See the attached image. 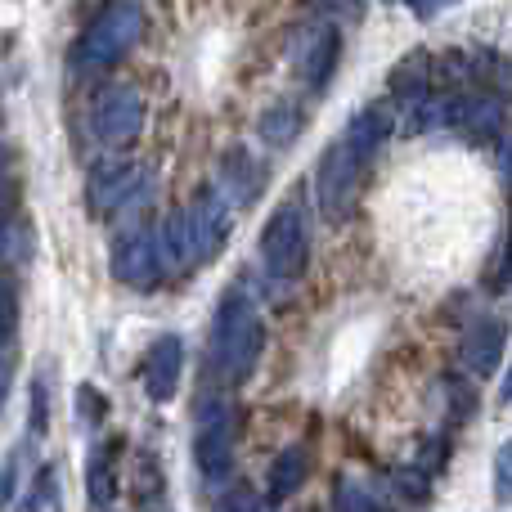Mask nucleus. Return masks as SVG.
<instances>
[{"instance_id":"nucleus-8","label":"nucleus","mask_w":512,"mask_h":512,"mask_svg":"<svg viewBox=\"0 0 512 512\" xmlns=\"http://www.w3.org/2000/svg\"><path fill=\"white\" fill-rule=\"evenodd\" d=\"M189 212V225H194V243H198V265L216 261L230 243V230H234V203L221 194V189H198L194 203L185 207Z\"/></svg>"},{"instance_id":"nucleus-17","label":"nucleus","mask_w":512,"mask_h":512,"mask_svg":"<svg viewBox=\"0 0 512 512\" xmlns=\"http://www.w3.org/2000/svg\"><path fill=\"white\" fill-rule=\"evenodd\" d=\"M86 495H90V508L108 512L117 499V445H99L86 463Z\"/></svg>"},{"instance_id":"nucleus-29","label":"nucleus","mask_w":512,"mask_h":512,"mask_svg":"<svg viewBox=\"0 0 512 512\" xmlns=\"http://www.w3.org/2000/svg\"><path fill=\"white\" fill-rule=\"evenodd\" d=\"M405 5H409V9H414V14H418V18H432V14H436V9L454 5V0H405Z\"/></svg>"},{"instance_id":"nucleus-21","label":"nucleus","mask_w":512,"mask_h":512,"mask_svg":"<svg viewBox=\"0 0 512 512\" xmlns=\"http://www.w3.org/2000/svg\"><path fill=\"white\" fill-rule=\"evenodd\" d=\"M23 512H50V508H59V468L54 463H45L41 472H36V481H32V490L23 495V504H18Z\"/></svg>"},{"instance_id":"nucleus-32","label":"nucleus","mask_w":512,"mask_h":512,"mask_svg":"<svg viewBox=\"0 0 512 512\" xmlns=\"http://www.w3.org/2000/svg\"><path fill=\"white\" fill-rule=\"evenodd\" d=\"M508 382H512V373H508ZM508 391H512V387H508Z\"/></svg>"},{"instance_id":"nucleus-12","label":"nucleus","mask_w":512,"mask_h":512,"mask_svg":"<svg viewBox=\"0 0 512 512\" xmlns=\"http://www.w3.org/2000/svg\"><path fill=\"white\" fill-rule=\"evenodd\" d=\"M504 346H508V324L495 315H481L472 319L468 328H463V342H459V360L468 373H477V378H490V373L499 369V360H504Z\"/></svg>"},{"instance_id":"nucleus-22","label":"nucleus","mask_w":512,"mask_h":512,"mask_svg":"<svg viewBox=\"0 0 512 512\" xmlns=\"http://www.w3.org/2000/svg\"><path fill=\"white\" fill-rule=\"evenodd\" d=\"M50 427V382H45V369L32 378V436H45Z\"/></svg>"},{"instance_id":"nucleus-5","label":"nucleus","mask_w":512,"mask_h":512,"mask_svg":"<svg viewBox=\"0 0 512 512\" xmlns=\"http://www.w3.org/2000/svg\"><path fill=\"white\" fill-rule=\"evenodd\" d=\"M234 441H239V418L234 405L221 396L198 405V432H194V463L207 481H225L234 472Z\"/></svg>"},{"instance_id":"nucleus-28","label":"nucleus","mask_w":512,"mask_h":512,"mask_svg":"<svg viewBox=\"0 0 512 512\" xmlns=\"http://www.w3.org/2000/svg\"><path fill=\"white\" fill-rule=\"evenodd\" d=\"M315 14H360V0H306Z\"/></svg>"},{"instance_id":"nucleus-31","label":"nucleus","mask_w":512,"mask_h":512,"mask_svg":"<svg viewBox=\"0 0 512 512\" xmlns=\"http://www.w3.org/2000/svg\"><path fill=\"white\" fill-rule=\"evenodd\" d=\"M9 382H14V364L0 355V405H5V396H9Z\"/></svg>"},{"instance_id":"nucleus-25","label":"nucleus","mask_w":512,"mask_h":512,"mask_svg":"<svg viewBox=\"0 0 512 512\" xmlns=\"http://www.w3.org/2000/svg\"><path fill=\"white\" fill-rule=\"evenodd\" d=\"M77 409H81V423H86V427L95 423L99 427V423H104V414H108V400L99 396L95 387H81L77 391Z\"/></svg>"},{"instance_id":"nucleus-16","label":"nucleus","mask_w":512,"mask_h":512,"mask_svg":"<svg viewBox=\"0 0 512 512\" xmlns=\"http://www.w3.org/2000/svg\"><path fill=\"white\" fill-rule=\"evenodd\" d=\"M391 108L387 104H369V108H360V113L351 117V126H346V140L355 144L360 153H369V158H378L382 153V144H387V135H391Z\"/></svg>"},{"instance_id":"nucleus-3","label":"nucleus","mask_w":512,"mask_h":512,"mask_svg":"<svg viewBox=\"0 0 512 512\" xmlns=\"http://www.w3.org/2000/svg\"><path fill=\"white\" fill-rule=\"evenodd\" d=\"M369 153H360L346 135H337L324 149L315 167V207L328 225H342L346 216L355 212V198H360V185L369 176Z\"/></svg>"},{"instance_id":"nucleus-30","label":"nucleus","mask_w":512,"mask_h":512,"mask_svg":"<svg viewBox=\"0 0 512 512\" xmlns=\"http://www.w3.org/2000/svg\"><path fill=\"white\" fill-rule=\"evenodd\" d=\"M499 176H504L508 185H512V135L504 140V149H499Z\"/></svg>"},{"instance_id":"nucleus-11","label":"nucleus","mask_w":512,"mask_h":512,"mask_svg":"<svg viewBox=\"0 0 512 512\" xmlns=\"http://www.w3.org/2000/svg\"><path fill=\"white\" fill-rule=\"evenodd\" d=\"M144 189H149V180H144V171L135 162H108V167H99L90 176V212L108 216L117 207H131L144 198Z\"/></svg>"},{"instance_id":"nucleus-19","label":"nucleus","mask_w":512,"mask_h":512,"mask_svg":"<svg viewBox=\"0 0 512 512\" xmlns=\"http://www.w3.org/2000/svg\"><path fill=\"white\" fill-rule=\"evenodd\" d=\"M301 131V108L297 104H274L261 113V140L274 144V149H288Z\"/></svg>"},{"instance_id":"nucleus-20","label":"nucleus","mask_w":512,"mask_h":512,"mask_svg":"<svg viewBox=\"0 0 512 512\" xmlns=\"http://www.w3.org/2000/svg\"><path fill=\"white\" fill-rule=\"evenodd\" d=\"M333 504H337V512H391L387 504H382L378 490H369L364 481H355V477H342V481H337Z\"/></svg>"},{"instance_id":"nucleus-13","label":"nucleus","mask_w":512,"mask_h":512,"mask_svg":"<svg viewBox=\"0 0 512 512\" xmlns=\"http://www.w3.org/2000/svg\"><path fill=\"white\" fill-rule=\"evenodd\" d=\"M158 256H162V274H180L189 265H198V243H194V225H189V212H171L167 221L158 225Z\"/></svg>"},{"instance_id":"nucleus-27","label":"nucleus","mask_w":512,"mask_h":512,"mask_svg":"<svg viewBox=\"0 0 512 512\" xmlns=\"http://www.w3.org/2000/svg\"><path fill=\"white\" fill-rule=\"evenodd\" d=\"M18 328V297L5 279H0V342H9Z\"/></svg>"},{"instance_id":"nucleus-6","label":"nucleus","mask_w":512,"mask_h":512,"mask_svg":"<svg viewBox=\"0 0 512 512\" xmlns=\"http://www.w3.org/2000/svg\"><path fill=\"white\" fill-rule=\"evenodd\" d=\"M337 59H342V32H337V23L310 18V23H301L288 36V63L306 90H324L337 72Z\"/></svg>"},{"instance_id":"nucleus-14","label":"nucleus","mask_w":512,"mask_h":512,"mask_svg":"<svg viewBox=\"0 0 512 512\" xmlns=\"http://www.w3.org/2000/svg\"><path fill=\"white\" fill-rule=\"evenodd\" d=\"M261 185H265V171H261V162H256L248 149H230V153H225L216 189H221L234 207H248L252 198L261 194Z\"/></svg>"},{"instance_id":"nucleus-9","label":"nucleus","mask_w":512,"mask_h":512,"mask_svg":"<svg viewBox=\"0 0 512 512\" xmlns=\"http://www.w3.org/2000/svg\"><path fill=\"white\" fill-rule=\"evenodd\" d=\"M108 265H113L117 283H126V288H153V283L162 279V256H158V239L144 230H131L122 234V239L113 243V256H108Z\"/></svg>"},{"instance_id":"nucleus-10","label":"nucleus","mask_w":512,"mask_h":512,"mask_svg":"<svg viewBox=\"0 0 512 512\" xmlns=\"http://www.w3.org/2000/svg\"><path fill=\"white\" fill-rule=\"evenodd\" d=\"M180 373H185V342H180L176 333L158 337V342L144 351V364H140V382H144V391H149L153 405L176 400Z\"/></svg>"},{"instance_id":"nucleus-2","label":"nucleus","mask_w":512,"mask_h":512,"mask_svg":"<svg viewBox=\"0 0 512 512\" xmlns=\"http://www.w3.org/2000/svg\"><path fill=\"white\" fill-rule=\"evenodd\" d=\"M144 36V5L140 0H108L95 14V23L86 27V36L77 41V63L86 72H104L113 63H122L126 54L140 45Z\"/></svg>"},{"instance_id":"nucleus-4","label":"nucleus","mask_w":512,"mask_h":512,"mask_svg":"<svg viewBox=\"0 0 512 512\" xmlns=\"http://www.w3.org/2000/svg\"><path fill=\"white\" fill-rule=\"evenodd\" d=\"M261 261L274 279H301L310 265V225L297 198H288L283 207H274L270 221L261 230Z\"/></svg>"},{"instance_id":"nucleus-26","label":"nucleus","mask_w":512,"mask_h":512,"mask_svg":"<svg viewBox=\"0 0 512 512\" xmlns=\"http://www.w3.org/2000/svg\"><path fill=\"white\" fill-rule=\"evenodd\" d=\"M216 512H274V508L265 504L261 495H252V490H230V495L216 504Z\"/></svg>"},{"instance_id":"nucleus-23","label":"nucleus","mask_w":512,"mask_h":512,"mask_svg":"<svg viewBox=\"0 0 512 512\" xmlns=\"http://www.w3.org/2000/svg\"><path fill=\"white\" fill-rule=\"evenodd\" d=\"M495 499L499 504H512V436L495 454Z\"/></svg>"},{"instance_id":"nucleus-1","label":"nucleus","mask_w":512,"mask_h":512,"mask_svg":"<svg viewBox=\"0 0 512 512\" xmlns=\"http://www.w3.org/2000/svg\"><path fill=\"white\" fill-rule=\"evenodd\" d=\"M265 351V319L248 292L230 288L212 315V364L225 382H248Z\"/></svg>"},{"instance_id":"nucleus-24","label":"nucleus","mask_w":512,"mask_h":512,"mask_svg":"<svg viewBox=\"0 0 512 512\" xmlns=\"http://www.w3.org/2000/svg\"><path fill=\"white\" fill-rule=\"evenodd\" d=\"M18 454L23 450H9L5 463H0V512L14 504V495H18Z\"/></svg>"},{"instance_id":"nucleus-7","label":"nucleus","mask_w":512,"mask_h":512,"mask_svg":"<svg viewBox=\"0 0 512 512\" xmlns=\"http://www.w3.org/2000/svg\"><path fill=\"white\" fill-rule=\"evenodd\" d=\"M144 117H149V108H144L140 90L113 86L95 99V108H90V131H95V140L104 144V149H131L144 131Z\"/></svg>"},{"instance_id":"nucleus-15","label":"nucleus","mask_w":512,"mask_h":512,"mask_svg":"<svg viewBox=\"0 0 512 512\" xmlns=\"http://www.w3.org/2000/svg\"><path fill=\"white\" fill-rule=\"evenodd\" d=\"M432 81H436L432 54L414 50V54H405V59L391 68V95H396L405 108H414V104H423V99L432 95Z\"/></svg>"},{"instance_id":"nucleus-18","label":"nucleus","mask_w":512,"mask_h":512,"mask_svg":"<svg viewBox=\"0 0 512 512\" xmlns=\"http://www.w3.org/2000/svg\"><path fill=\"white\" fill-rule=\"evenodd\" d=\"M310 477V450L306 445H288L283 454H274L270 463V495L274 499H292Z\"/></svg>"}]
</instances>
